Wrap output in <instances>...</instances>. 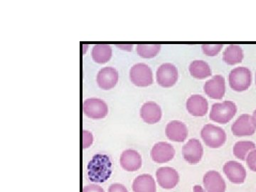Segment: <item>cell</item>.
Instances as JSON below:
<instances>
[{
	"mask_svg": "<svg viewBox=\"0 0 256 192\" xmlns=\"http://www.w3.org/2000/svg\"><path fill=\"white\" fill-rule=\"evenodd\" d=\"M112 174V162L106 154H96L88 165V176L94 182L102 183Z\"/></svg>",
	"mask_w": 256,
	"mask_h": 192,
	"instance_id": "obj_1",
	"label": "cell"
},
{
	"mask_svg": "<svg viewBox=\"0 0 256 192\" xmlns=\"http://www.w3.org/2000/svg\"><path fill=\"white\" fill-rule=\"evenodd\" d=\"M237 112V106L230 100L217 102L212 106L210 117L212 120L220 124L230 122Z\"/></svg>",
	"mask_w": 256,
	"mask_h": 192,
	"instance_id": "obj_2",
	"label": "cell"
},
{
	"mask_svg": "<svg viewBox=\"0 0 256 192\" xmlns=\"http://www.w3.org/2000/svg\"><path fill=\"white\" fill-rule=\"evenodd\" d=\"M229 85L236 92L246 90L252 84V73L246 67H237L229 74Z\"/></svg>",
	"mask_w": 256,
	"mask_h": 192,
	"instance_id": "obj_3",
	"label": "cell"
},
{
	"mask_svg": "<svg viewBox=\"0 0 256 192\" xmlns=\"http://www.w3.org/2000/svg\"><path fill=\"white\" fill-rule=\"evenodd\" d=\"M201 136L206 146L210 148H220L226 141V134L222 128L207 124L202 128Z\"/></svg>",
	"mask_w": 256,
	"mask_h": 192,
	"instance_id": "obj_4",
	"label": "cell"
},
{
	"mask_svg": "<svg viewBox=\"0 0 256 192\" xmlns=\"http://www.w3.org/2000/svg\"><path fill=\"white\" fill-rule=\"evenodd\" d=\"M130 78L132 84L137 86H149L153 82L152 72L146 64H137L131 68Z\"/></svg>",
	"mask_w": 256,
	"mask_h": 192,
	"instance_id": "obj_5",
	"label": "cell"
},
{
	"mask_svg": "<svg viewBox=\"0 0 256 192\" xmlns=\"http://www.w3.org/2000/svg\"><path fill=\"white\" fill-rule=\"evenodd\" d=\"M82 110L86 116L94 120L104 118L108 112L107 104L98 98H89L84 101Z\"/></svg>",
	"mask_w": 256,
	"mask_h": 192,
	"instance_id": "obj_6",
	"label": "cell"
},
{
	"mask_svg": "<svg viewBox=\"0 0 256 192\" xmlns=\"http://www.w3.org/2000/svg\"><path fill=\"white\" fill-rule=\"evenodd\" d=\"M178 80V70L176 67L170 63L163 64L156 72V82L162 87L173 86Z\"/></svg>",
	"mask_w": 256,
	"mask_h": 192,
	"instance_id": "obj_7",
	"label": "cell"
},
{
	"mask_svg": "<svg viewBox=\"0 0 256 192\" xmlns=\"http://www.w3.org/2000/svg\"><path fill=\"white\" fill-rule=\"evenodd\" d=\"M256 130L252 117L248 114H242L232 126V133L236 137L252 136Z\"/></svg>",
	"mask_w": 256,
	"mask_h": 192,
	"instance_id": "obj_8",
	"label": "cell"
},
{
	"mask_svg": "<svg viewBox=\"0 0 256 192\" xmlns=\"http://www.w3.org/2000/svg\"><path fill=\"white\" fill-rule=\"evenodd\" d=\"M156 180L162 188L171 190L174 188L180 182V175L174 168L165 166L156 170Z\"/></svg>",
	"mask_w": 256,
	"mask_h": 192,
	"instance_id": "obj_9",
	"label": "cell"
},
{
	"mask_svg": "<svg viewBox=\"0 0 256 192\" xmlns=\"http://www.w3.org/2000/svg\"><path fill=\"white\" fill-rule=\"evenodd\" d=\"M175 150L170 143L160 142L153 146L151 151L152 159L156 163L168 162L174 158Z\"/></svg>",
	"mask_w": 256,
	"mask_h": 192,
	"instance_id": "obj_10",
	"label": "cell"
},
{
	"mask_svg": "<svg viewBox=\"0 0 256 192\" xmlns=\"http://www.w3.org/2000/svg\"><path fill=\"white\" fill-rule=\"evenodd\" d=\"M204 149L201 142L196 139H191L183 146L182 154L184 160L191 164L200 162L203 156Z\"/></svg>",
	"mask_w": 256,
	"mask_h": 192,
	"instance_id": "obj_11",
	"label": "cell"
},
{
	"mask_svg": "<svg viewBox=\"0 0 256 192\" xmlns=\"http://www.w3.org/2000/svg\"><path fill=\"white\" fill-rule=\"evenodd\" d=\"M223 171L229 181L236 184L244 183L246 178V170L238 162L228 161L224 165Z\"/></svg>",
	"mask_w": 256,
	"mask_h": 192,
	"instance_id": "obj_12",
	"label": "cell"
},
{
	"mask_svg": "<svg viewBox=\"0 0 256 192\" xmlns=\"http://www.w3.org/2000/svg\"><path fill=\"white\" fill-rule=\"evenodd\" d=\"M205 94L212 99H222L225 94V79L220 75L214 76L205 84Z\"/></svg>",
	"mask_w": 256,
	"mask_h": 192,
	"instance_id": "obj_13",
	"label": "cell"
},
{
	"mask_svg": "<svg viewBox=\"0 0 256 192\" xmlns=\"http://www.w3.org/2000/svg\"><path fill=\"white\" fill-rule=\"evenodd\" d=\"M203 183L206 192H225L226 188L225 181L216 171L206 172L204 176Z\"/></svg>",
	"mask_w": 256,
	"mask_h": 192,
	"instance_id": "obj_14",
	"label": "cell"
},
{
	"mask_svg": "<svg viewBox=\"0 0 256 192\" xmlns=\"http://www.w3.org/2000/svg\"><path fill=\"white\" fill-rule=\"evenodd\" d=\"M118 82V73L112 67H106L101 69L97 76V82L99 87L104 90H110L116 86Z\"/></svg>",
	"mask_w": 256,
	"mask_h": 192,
	"instance_id": "obj_15",
	"label": "cell"
},
{
	"mask_svg": "<svg viewBox=\"0 0 256 192\" xmlns=\"http://www.w3.org/2000/svg\"><path fill=\"white\" fill-rule=\"evenodd\" d=\"M120 165L126 171L136 172L142 166V158L137 151L127 150L120 156Z\"/></svg>",
	"mask_w": 256,
	"mask_h": 192,
	"instance_id": "obj_16",
	"label": "cell"
},
{
	"mask_svg": "<svg viewBox=\"0 0 256 192\" xmlns=\"http://www.w3.org/2000/svg\"><path fill=\"white\" fill-rule=\"evenodd\" d=\"M186 109L192 116L202 117L208 112V104L203 96L194 95L190 96L186 101Z\"/></svg>",
	"mask_w": 256,
	"mask_h": 192,
	"instance_id": "obj_17",
	"label": "cell"
},
{
	"mask_svg": "<svg viewBox=\"0 0 256 192\" xmlns=\"http://www.w3.org/2000/svg\"><path fill=\"white\" fill-rule=\"evenodd\" d=\"M166 134L170 140L182 142L188 138V129L181 121L173 120L166 126Z\"/></svg>",
	"mask_w": 256,
	"mask_h": 192,
	"instance_id": "obj_18",
	"label": "cell"
},
{
	"mask_svg": "<svg viewBox=\"0 0 256 192\" xmlns=\"http://www.w3.org/2000/svg\"><path fill=\"white\" fill-rule=\"evenodd\" d=\"M140 116L146 124H156L162 118L161 108L152 101L146 102L141 108Z\"/></svg>",
	"mask_w": 256,
	"mask_h": 192,
	"instance_id": "obj_19",
	"label": "cell"
},
{
	"mask_svg": "<svg viewBox=\"0 0 256 192\" xmlns=\"http://www.w3.org/2000/svg\"><path fill=\"white\" fill-rule=\"evenodd\" d=\"M132 190L134 192H156V181L151 175H140L133 182Z\"/></svg>",
	"mask_w": 256,
	"mask_h": 192,
	"instance_id": "obj_20",
	"label": "cell"
},
{
	"mask_svg": "<svg viewBox=\"0 0 256 192\" xmlns=\"http://www.w3.org/2000/svg\"><path fill=\"white\" fill-rule=\"evenodd\" d=\"M244 52L238 45H229L223 54V60L228 65H235L240 63L244 60Z\"/></svg>",
	"mask_w": 256,
	"mask_h": 192,
	"instance_id": "obj_21",
	"label": "cell"
},
{
	"mask_svg": "<svg viewBox=\"0 0 256 192\" xmlns=\"http://www.w3.org/2000/svg\"><path fill=\"white\" fill-rule=\"evenodd\" d=\"M92 58L98 64L107 63L112 56V48L110 45L96 44L92 50Z\"/></svg>",
	"mask_w": 256,
	"mask_h": 192,
	"instance_id": "obj_22",
	"label": "cell"
},
{
	"mask_svg": "<svg viewBox=\"0 0 256 192\" xmlns=\"http://www.w3.org/2000/svg\"><path fill=\"white\" fill-rule=\"evenodd\" d=\"M190 72L195 78L204 79L212 75L208 64L204 60H194L190 66Z\"/></svg>",
	"mask_w": 256,
	"mask_h": 192,
	"instance_id": "obj_23",
	"label": "cell"
},
{
	"mask_svg": "<svg viewBox=\"0 0 256 192\" xmlns=\"http://www.w3.org/2000/svg\"><path fill=\"white\" fill-rule=\"evenodd\" d=\"M256 144L252 141H239L234 146V154L238 159L245 161L248 154L256 150Z\"/></svg>",
	"mask_w": 256,
	"mask_h": 192,
	"instance_id": "obj_24",
	"label": "cell"
},
{
	"mask_svg": "<svg viewBox=\"0 0 256 192\" xmlns=\"http://www.w3.org/2000/svg\"><path fill=\"white\" fill-rule=\"evenodd\" d=\"M161 45L158 44H138L137 46V52L138 55L142 58H152L156 57L159 53Z\"/></svg>",
	"mask_w": 256,
	"mask_h": 192,
	"instance_id": "obj_25",
	"label": "cell"
},
{
	"mask_svg": "<svg viewBox=\"0 0 256 192\" xmlns=\"http://www.w3.org/2000/svg\"><path fill=\"white\" fill-rule=\"evenodd\" d=\"M202 50L204 54L210 56H214L218 54L223 48V44H205L202 45Z\"/></svg>",
	"mask_w": 256,
	"mask_h": 192,
	"instance_id": "obj_26",
	"label": "cell"
},
{
	"mask_svg": "<svg viewBox=\"0 0 256 192\" xmlns=\"http://www.w3.org/2000/svg\"><path fill=\"white\" fill-rule=\"evenodd\" d=\"M246 163L249 169L256 172V150L250 152L248 154Z\"/></svg>",
	"mask_w": 256,
	"mask_h": 192,
	"instance_id": "obj_27",
	"label": "cell"
},
{
	"mask_svg": "<svg viewBox=\"0 0 256 192\" xmlns=\"http://www.w3.org/2000/svg\"><path fill=\"white\" fill-rule=\"evenodd\" d=\"M92 143V136L88 131H82V148H89Z\"/></svg>",
	"mask_w": 256,
	"mask_h": 192,
	"instance_id": "obj_28",
	"label": "cell"
},
{
	"mask_svg": "<svg viewBox=\"0 0 256 192\" xmlns=\"http://www.w3.org/2000/svg\"><path fill=\"white\" fill-rule=\"evenodd\" d=\"M108 192H128V191L124 185L116 183L110 185Z\"/></svg>",
	"mask_w": 256,
	"mask_h": 192,
	"instance_id": "obj_29",
	"label": "cell"
},
{
	"mask_svg": "<svg viewBox=\"0 0 256 192\" xmlns=\"http://www.w3.org/2000/svg\"><path fill=\"white\" fill-rule=\"evenodd\" d=\"M82 192H104V190L98 185L89 184L84 188Z\"/></svg>",
	"mask_w": 256,
	"mask_h": 192,
	"instance_id": "obj_30",
	"label": "cell"
},
{
	"mask_svg": "<svg viewBox=\"0 0 256 192\" xmlns=\"http://www.w3.org/2000/svg\"><path fill=\"white\" fill-rule=\"evenodd\" d=\"M193 192H206L204 191L203 188H202V186L200 185H195L194 186Z\"/></svg>",
	"mask_w": 256,
	"mask_h": 192,
	"instance_id": "obj_31",
	"label": "cell"
},
{
	"mask_svg": "<svg viewBox=\"0 0 256 192\" xmlns=\"http://www.w3.org/2000/svg\"><path fill=\"white\" fill-rule=\"evenodd\" d=\"M252 120H254V124L256 128V110H254V114H252Z\"/></svg>",
	"mask_w": 256,
	"mask_h": 192,
	"instance_id": "obj_32",
	"label": "cell"
}]
</instances>
